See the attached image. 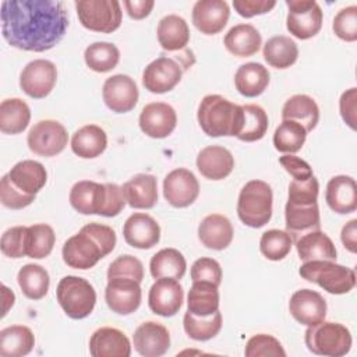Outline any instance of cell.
I'll list each match as a JSON object with an SVG mask.
<instances>
[{"instance_id": "cell-1", "label": "cell", "mask_w": 357, "mask_h": 357, "mask_svg": "<svg viewBox=\"0 0 357 357\" xmlns=\"http://www.w3.org/2000/svg\"><path fill=\"white\" fill-rule=\"evenodd\" d=\"M0 20L8 45L36 53L54 47L68 28L67 8L59 0H6Z\"/></svg>"}, {"instance_id": "cell-2", "label": "cell", "mask_w": 357, "mask_h": 357, "mask_svg": "<svg viewBox=\"0 0 357 357\" xmlns=\"http://www.w3.org/2000/svg\"><path fill=\"white\" fill-rule=\"evenodd\" d=\"M243 106L231 103L220 95L202 98L197 119L202 131L213 138L237 137L243 126Z\"/></svg>"}, {"instance_id": "cell-3", "label": "cell", "mask_w": 357, "mask_h": 357, "mask_svg": "<svg viewBox=\"0 0 357 357\" xmlns=\"http://www.w3.org/2000/svg\"><path fill=\"white\" fill-rule=\"evenodd\" d=\"M272 204L273 194L271 185L262 180H250L238 194V219L248 227L259 229L271 220Z\"/></svg>"}, {"instance_id": "cell-4", "label": "cell", "mask_w": 357, "mask_h": 357, "mask_svg": "<svg viewBox=\"0 0 357 357\" xmlns=\"http://www.w3.org/2000/svg\"><path fill=\"white\" fill-rule=\"evenodd\" d=\"M304 342L307 349L317 356L342 357L350 351L353 339L350 331L344 325L324 319L322 322L307 328Z\"/></svg>"}, {"instance_id": "cell-5", "label": "cell", "mask_w": 357, "mask_h": 357, "mask_svg": "<svg viewBox=\"0 0 357 357\" xmlns=\"http://www.w3.org/2000/svg\"><path fill=\"white\" fill-rule=\"evenodd\" d=\"M298 273L331 294H346L356 286L354 271L336 261H308L300 266Z\"/></svg>"}, {"instance_id": "cell-6", "label": "cell", "mask_w": 357, "mask_h": 357, "mask_svg": "<svg viewBox=\"0 0 357 357\" xmlns=\"http://www.w3.org/2000/svg\"><path fill=\"white\" fill-rule=\"evenodd\" d=\"M56 297L67 317L73 319L86 318L96 304V291L84 278L67 275L60 279Z\"/></svg>"}, {"instance_id": "cell-7", "label": "cell", "mask_w": 357, "mask_h": 357, "mask_svg": "<svg viewBox=\"0 0 357 357\" xmlns=\"http://www.w3.org/2000/svg\"><path fill=\"white\" fill-rule=\"evenodd\" d=\"M75 10L81 25L89 31L112 33L121 25L123 11L117 0H77Z\"/></svg>"}, {"instance_id": "cell-8", "label": "cell", "mask_w": 357, "mask_h": 357, "mask_svg": "<svg viewBox=\"0 0 357 357\" xmlns=\"http://www.w3.org/2000/svg\"><path fill=\"white\" fill-rule=\"evenodd\" d=\"M286 28L293 36L304 40L321 31L324 13L315 0H286Z\"/></svg>"}, {"instance_id": "cell-9", "label": "cell", "mask_w": 357, "mask_h": 357, "mask_svg": "<svg viewBox=\"0 0 357 357\" xmlns=\"http://www.w3.org/2000/svg\"><path fill=\"white\" fill-rule=\"evenodd\" d=\"M67 142V130L56 120L38 121L26 135L28 148L39 156H56L64 151Z\"/></svg>"}, {"instance_id": "cell-10", "label": "cell", "mask_w": 357, "mask_h": 357, "mask_svg": "<svg viewBox=\"0 0 357 357\" xmlns=\"http://www.w3.org/2000/svg\"><path fill=\"white\" fill-rule=\"evenodd\" d=\"M61 255L63 261L70 268L81 271L93 268L102 258L106 257L98 241L84 229L67 238L63 245Z\"/></svg>"}, {"instance_id": "cell-11", "label": "cell", "mask_w": 357, "mask_h": 357, "mask_svg": "<svg viewBox=\"0 0 357 357\" xmlns=\"http://www.w3.org/2000/svg\"><path fill=\"white\" fill-rule=\"evenodd\" d=\"M57 81V68L54 63L46 59L29 61L20 74V86L33 99L46 98Z\"/></svg>"}, {"instance_id": "cell-12", "label": "cell", "mask_w": 357, "mask_h": 357, "mask_svg": "<svg viewBox=\"0 0 357 357\" xmlns=\"http://www.w3.org/2000/svg\"><path fill=\"white\" fill-rule=\"evenodd\" d=\"M184 68L176 59L160 56L144 68L142 85L152 93H166L181 81Z\"/></svg>"}, {"instance_id": "cell-13", "label": "cell", "mask_w": 357, "mask_h": 357, "mask_svg": "<svg viewBox=\"0 0 357 357\" xmlns=\"http://www.w3.org/2000/svg\"><path fill=\"white\" fill-rule=\"evenodd\" d=\"M141 283L130 278L107 279L105 300L107 307L120 315H130L141 305Z\"/></svg>"}, {"instance_id": "cell-14", "label": "cell", "mask_w": 357, "mask_h": 357, "mask_svg": "<svg viewBox=\"0 0 357 357\" xmlns=\"http://www.w3.org/2000/svg\"><path fill=\"white\" fill-rule=\"evenodd\" d=\"M199 183L195 174L178 167L166 174L163 180V197L174 208H187L198 198Z\"/></svg>"}, {"instance_id": "cell-15", "label": "cell", "mask_w": 357, "mask_h": 357, "mask_svg": "<svg viewBox=\"0 0 357 357\" xmlns=\"http://www.w3.org/2000/svg\"><path fill=\"white\" fill-rule=\"evenodd\" d=\"M102 98L112 112L127 113L135 107L139 92L135 81L130 75L116 74L105 81Z\"/></svg>"}, {"instance_id": "cell-16", "label": "cell", "mask_w": 357, "mask_h": 357, "mask_svg": "<svg viewBox=\"0 0 357 357\" xmlns=\"http://www.w3.org/2000/svg\"><path fill=\"white\" fill-rule=\"evenodd\" d=\"M184 301V290L177 279H156L148 293V305L151 311L160 317H173L178 312Z\"/></svg>"}, {"instance_id": "cell-17", "label": "cell", "mask_w": 357, "mask_h": 357, "mask_svg": "<svg viewBox=\"0 0 357 357\" xmlns=\"http://www.w3.org/2000/svg\"><path fill=\"white\" fill-rule=\"evenodd\" d=\"M139 128L151 138H166L177 126L176 110L165 102H152L142 107L139 119Z\"/></svg>"}, {"instance_id": "cell-18", "label": "cell", "mask_w": 357, "mask_h": 357, "mask_svg": "<svg viewBox=\"0 0 357 357\" xmlns=\"http://www.w3.org/2000/svg\"><path fill=\"white\" fill-rule=\"evenodd\" d=\"M326 300L318 291L311 289H300L294 291L289 301L291 317L305 326L322 322L326 317Z\"/></svg>"}, {"instance_id": "cell-19", "label": "cell", "mask_w": 357, "mask_h": 357, "mask_svg": "<svg viewBox=\"0 0 357 357\" xmlns=\"http://www.w3.org/2000/svg\"><path fill=\"white\" fill-rule=\"evenodd\" d=\"M123 237L134 248L149 250L160 240V226L151 215L135 212L124 222Z\"/></svg>"}, {"instance_id": "cell-20", "label": "cell", "mask_w": 357, "mask_h": 357, "mask_svg": "<svg viewBox=\"0 0 357 357\" xmlns=\"http://www.w3.org/2000/svg\"><path fill=\"white\" fill-rule=\"evenodd\" d=\"M192 24L205 35H216L226 26L230 8L225 0H198L192 7Z\"/></svg>"}, {"instance_id": "cell-21", "label": "cell", "mask_w": 357, "mask_h": 357, "mask_svg": "<svg viewBox=\"0 0 357 357\" xmlns=\"http://www.w3.org/2000/svg\"><path fill=\"white\" fill-rule=\"evenodd\" d=\"M132 342L138 354L144 357H160L170 347V335L162 324L146 321L137 326Z\"/></svg>"}, {"instance_id": "cell-22", "label": "cell", "mask_w": 357, "mask_h": 357, "mask_svg": "<svg viewBox=\"0 0 357 357\" xmlns=\"http://www.w3.org/2000/svg\"><path fill=\"white\" fill-rule=\"evenodd\" d=\"M286 231L291 236L293 241L300 236L321 229V218L318 202L304 204L287 201L284 206Z\"/></svg>"}, {"instance_id": "cell-23", "label": "cell", "mask_w": 357, "mask_h": 357, "mask_svg": "<svg viewBox=\"0 0 357 357\" xmlns=\"http://www.w3.org/2000/svg\"><path fill=\"white\" fill-rule=\"evenodd\" d=\"M92 357H130V339L117 328L103 326L96 329L89 339Z\"/></svg>"}, {"instance_id": "cell-24", "label": "cell", "mask_w": 357, "mask_h": 357, "mask_svg": "<svg viewBox=\"0 0 357 357\" xmlns=\"http://www.w3.org/2000/svg\"><path fill=\"white\" fill-rule=\"evenodd\" d=\"M328 206L340 215L351 213L357 209V184L356 180L346 174L333 176L325 191Z\"/></svg>"}, {"instance_id": "cell-25", "label": "cell", "mask_w": 357, "mask_h": 357, "mask_svg": "<svg viewBox=\"0 0 357 357\" xmlns=\"http://www.w3.org/2000/svg\"><path fill=\"white\" fill-rule=\"evenodd\" d=\"M197 169L208 180H223L233 172L234 158L225 146L209 145L199 151Z\"/></svg>"}, {"instance_id": "cell-26", "label": "cell", "mask_w": 357, "mask_h": 357, "mask_svg": "<svg viewBox=\"0 0 357 357\" xmlns=\"http://www.w3.org/2000/svg\"><path fill=\"white\" fill-rule=\"evenodd\" d=\"M127 204L135 209H151L158 202V181L153 174L138 173L123 185Z\"/></svg>"}, {"instance_id": "cell-27", "label": "cell", "mask_w": 357, "mask_h": 357, "mask_svg": "<svg viewBox=\"0 0 357 357\" xmlns=\"http://www.w3.org/2000/svg\"><path fill=\"white\" fill-rule=\"evenodd\" d=\"M105 184L91 180H81L71 187L68 199L77 212L82 215H99L105 202Z\"/></svg>"}, {"instance_id": "cell-28", "label": "cell", "mask_w": 357, "mask_h": 357, "mask_svg": "<svg viewBox=\"0 0 357 357\" xmlns=\"http://www.w3.org/2000/svg\"><path fill=\"white\" fill-rule=\"evenodd\" d=\"M231 222L220 213H211L202 219L198 226L199 241L211 250L222 251L227 248L233 240Z\"/></svg>"}, {"instance_id": "cell-29", "label": "cell", "mask_w": 357, "mask_h": 357, "mask_svg": "<svg viewBox=\"0 0 357 357\" xmlns=\"http://www.w3.org/2000/svg\"><path fill=\"white\" fill-rule=\"evenodd\" d=\"M301 261H336V247L331 237L319 230L308 231L294 240Z\"/></svg>"}, {"instance_id": "cell-30", "label": "cell", "mask_w": 357, "mask_h": 357, "mask_svg": "<svg viewBox=\"0 0 357 357\" xmlns=\"http://www.w3.org/2000/svg\"><path fill=\"white\" fill-rule=\"evenodd\" d=\"M8 177L22 192L36 195L47 181V172L40 162L25 159L11 167Z\"/></svg>"}, {"instance_id": "cell-31", "label": "cell", "mask_w": 357, "mask_h": 357, "mask_svg": "<svg viewBox=\"0 0 357 357\" xmlns=\"http://www.w3.org/2000/svg\"><path fill=\"white\" fill-rule=\"evenodd\" d=\"M223 43L226 50L233 56L250 57L259 50L262 38L254 25L238 24L227 31L223 38Z\"/></svg>"}, {"instance_id": "cell-32", "label": "cell", "mask_w": 357, "mask_h": 357, "mask_svg": "<svg viewBox=\"0 0 357 357\" xmlns=\"http://www.w3.org/2000/svg\"><path fill=\"white\" fill-rule=\"evenodd\" d=\"M107 146V135L105 130L96 124H86L78 128L71 138L73 152L82 159H93L100 156Z\"/></svg>"}, {"instance_id": "cell-33", "label": "cell", "mask_w": 357, "mask_h": 357, "mask_svg": "<svg viewBox=\"0 0 357 357\" xmlns=\"http://www.w3.org/2000/svg\"><path fill=\"white\" fill-rule=\"evenodd\" d=\"M269 71L261 63L241 64L234 74V86L240 95L245 98H255L264 93L269 84Z\"/></svg>"}, {"instance_id": "cell-34", "label": "cell", "mask_w": 357, "mask_h": 357, "mask_svg": "<svg viewBox=\"0 0 357 357\" xmlns=\"http://www.w3.org/2000/svg\"><path fill=\"white\" fill-rule=\"evenodd\" d=\"M158 40L163 50L177 52L185 49L190 42V28L185 20L177 14L163 17L158 24Z\"/></svg>"}, {"instance_id": "cell-35", "label": "cell", "mask_w": 357, "mask_h": 357, "mask_svg": "<svg viewBox=\"0 0 357 357\" xmlns=\"http://www.w3.org/2000/svg\"><path fill=\"white\" fill-rule=\"evenodd\" d=\"M282 119L301 124L307 132L312 131L319 121V107L317 102L304 93L293 95L282 107Z\"/></svg>"}, {"instance_id": "cell-36", "label": "cell", "mask_w": 357, "mask_h": 357, "mask_svg": "<svg viewBox=\"0 0 357 357\" xmlns=\"http://www.w3.org/2000/svg\"><path fill=\"white\" fill-rule=\"evenodd\" d=\"M33 346V332L25 325H11L0 331V354L3 357L26 356Z\"/></svg>"}, {"instance_id": "cell-37", "label": "cell", "mask_w": 357, "mask_h": 357, "mask_svg": "<svg viewBox=\"0 0 357 357\" xmlns=\"http://www.w3.org/2000/svg\"><path fill=\"white\" fill-rule=\"evenodd\" d=\"M219 310L218 286L209 282H192L187 296V311L197 317H208Z\"/></svg>"}, {"instance_id": "cell-38", "label": "cell", "mask_w": 357, "mask_h": 357, "mask_svg": "<svg viewBox=\"0 0 357 357\" xmlns=\"http://www.w3.org/2000/svg\"><path fill=\"white\" fill-rule=\"evenodd\" d=\"M262 54L271 67L284 70L297 61L298 47L291 38L286 35H276L266 40Z\"/></svg>"}, {"instance_id": "cell-39", "label": "cell", "mask_w": 357, "mask_h": 357, "mask_svg": "<svg viewBox=\"0 0 357 357\" xmlns=\"http://www.w3.org/2000/svg\"><path fill=\"white\" fill-rule=\"evenodd\" d=\"M31 120L29 106L20 98L4 99L0 103V130L4 134L22 132Z\"/></svg>"}, {"instance_id": "cell-40", "label": "cell", "mask_w": 357, "mask_h": 357, "mask_svg": "<svg viewBox=\"0 0 357 357\" xmlns=\"http://www.w3.org/2000/svg\"><path fill=\"white\" fill-rule=\"evenodd\" d=\"M187 269L184 255L176 248H162L149 262V271L153 279L173 278L180 280Z\"/></svg>"}, {"instance_id": "cell-41", "label": "cell", "mask_w": 357, "mask_h": 357, "mask_svg": "<svg viewBox=\"0 0 357 357\" xmlns=\"http://www.w3.org/2000/svg\"><path fill=\"white\" fill-rule=\"evenodd\" d=\"M17 282L26 298L40 300L47 294L50 278L43 266L38 264H26L18 271Z\"/></svg>"}, {"instance_id": "cell-42", "label": "cell", "mask_w": 357, "mask_h": 357, "mask_svg": "<svg viewBox=\"0 0 357 357\" xmlns=\"http://www.w3.org/2000/svg\"><path fill=\"white\" fill-rule=\"evenodd\" d=\"M56 243V234L52 226L46 223H36L26 227L25 251L26 257L33 259L46 258Z\"/></svg>"}, {"instance_id": "cell-43", "label": "cell", "mask_w": 357, "mask_h": 357, "mask_svg": "<svg viewBox=\"0 0 357 357\" xmlns=\"http://www.w3.org/2000/svg\"><path fill=\"white\" fill-rule=\"evenodd\" d=\"M85 64L95 73H107L120 61V50L110 42H95L84 52Z\"/></svg>"}, {"instance_id": "cell-44", "label": "cell", "mask_w": 357, "mask_h": 357, "mask_svg": "<svg viewBox=\"0 0 357 357\" xmlns=\"http://www.w3.org/2000/svg\"><path fill=\"white\" fill-rule=\"evenodd\" d=\"M183 326L187 336L192 340L205 342L215 337L222 329V314L218 310L208 317H197L191 312H185L183 318Z\"/></svg>"}, {"instance_id": "cell-45", "label": "cell", "mask_w": 357, "mask_h": 357, "mask_svg": "<svg viewBox=\"0 0 357 357\" xmlns=\"http://www.w3.org/2000/svg\"><path fill=\"white\" fill-rule=\"evenodd\" d=\"M243 126L237 138L244 142L259 141L265 137L269 126L268 114L259 105H244L243 106Z\"/></svg>"}, {"instance_id": "cell-46", "label": "cell", "mask_w": 357, "mask_h": 357, "mask_svg": "<svg viewBox=\"0 0 357 357\" xmlns=\"http://www.w3.org/2000/svg\"><path fill=\"white\" fill-rule=\"evenodd\" d=\"M307 138L305 128L293 120H283L273 132V145L279 152H298Z\"/></svg>"}, {"instance_id": "cell-47", "label": "cell", "mask_w": 357, "mask_h": 357, "mask_svg": "<svg viewBox=\"0 0 357 357\" xmlns=\"http://www.w3.org/2000/svg\"><path fill=\"white\" fill-rule=\"evenodd\" d=\"M293 245L291 236L279 229H271L262 233L259 240V250L265 258L271 261H280L290 252Z\"/></svg>"}, {"instance_id": "cell-48", "label": "cell", "mask_w": 357, "mask_h": 357, "mask_svg": "<svg viewBox=\"0 0 357 357\" xmlns=\"http://www.w3.org/2000/svg\"><path fill=\"white\" fill-rule=\"evenodd\" d=\"M244 354L247 357H266V356L284 357L286 351L282 343L276 337H273L272 335L259 333L248 339L244 349Z\"/></svg>"}, {"instance_id": "cell-49", "label": "cell", "mask_w": 357, "mask_h": 357, "mask_svg": "<svg viewBox=\"0 0 357 357\" xmlns=\"http://www.w3.org/2000/svg\"><path fill=\"white\" fill-rule=\"evenodd\" d=\"M112 278H130L141 283L144 279V265L134 255H120L107 268V279Z\"/></svg>"}, {"instance_id": "cell-50", "label": "cell", "mask_w": 357, "mask_h": 357, "mask_svg": "<svg viewBox=\"0 0 357 357\" xmlns=\"http://www.w3.org/2000/svg\"><path fill=\"white\" fill-rule=\"evenodd\" d=\"M332 29L342 40H357V6L353 4L339 10L333 18Z\"/></svg>"}, {"instance_id": "cell-51", "label": "cell", "mask_w": 357, "mask_h": 357, "mask_svg": "<svg viewBox=\"0 0 357 357\" xmlns=\"http://www.w3.org/2000/svg\"><path fill=\"white\" fill-rule=\"evenodd\" d=\"M26 226H14L7 229L0 240V250L8 258L26 257L25 251Z\"/></svg>"}, {"instance_id": "cell-52", "label": "cell", "mask_w": 357, "mask_h": 357, "mask_svg": "<svg viewBox=\"0 0 357 357\" xmlns=\"http://www.w3.org/2000/svg\"><path fill=\"white\" fill-rule=\"evenodd\" d=\"M36 195L25 194L17 188L10 180L8 174H4L0 181V201L8 209H22L35 201Z\"/></svg>"}, {"instance_id": "cell-53", "label": "cell", "mask_w": 357, "mask_h": 357, "mask_svg": "<svg viewBox=\"0 0 357 357\" xmlns=\"http://www.w3.org/2000/svg\"><path fill=\"white\" fill-rule=\"evenodd\" d=\"M190 275H191L192 282H209L218 287L222 282L220 264L216 259L208 258V257L198 258L192 264Z\"/></svg>"}, {"instance_id": "cell-54", "label": "cell", "mask_w": 357, "mask_h": 357, "mask_svg": "<svg viewBox=\"0 0 357 357\" xmlns=\"http://www.w3.org/2000/svg\"><path fill=\"white\" fill-rule=\"evenodd\" d=\"M318 191H319V184L315 176H311L305 181H298L293 180L289 184V195L287 201L293 202H304V204H311L317 202L318 198Z\"/></svg>"}, {"instance_id": "cell-55", "label": "cell", "mask_w": 357, "mask_h": 357, "mask_svg": "<svg viewBox=\"0 0 357 357\" xmlns=\"http://www.w3.org/2000/svg\"><path fill=\"white\" fill-rule=\"evenodd\" d=\"M105 187H106V195H105V202L99 215L106 218L117 216L127 204L123 188L114 183H106Z\"/></svg>"}, {"instance_id": "cell-56", "label": "cell", "mask_w": 357, "mask_h": 357, "mask_svg": "<svg viewBox=\"0 0 357 357\" xmlns=\"http://www.w3.org/2000/svg\"><path fill=\"white\" fill-rule=\"evenodd\" d=\"M81 229H84L86 233H89L98 241V244L103 250L105 255L110 254L114 250L117 237H116V231L110 226L92 222V223L82 226Z\"/></svg>"}, {"instance_id": "cell-57", "label": "cell", "mask_w": 357, "mask_h": 357, "mask_svg": "<svg viewBox=\"0 0 357 357\" xmlns=\"http://www.w3.org/2000/svg\"><path fill=\"white\" fill-rule=\"evenodd\" d=\"M279 163L293 177V180L305 181L311 176H314L311 166L304 159L294 156L293 153H286V155L280 156Z\"/></svg>"}, {"instance_id": "cell-58", "label": "cell", "mask_w": 357, "mask_h": 357, "mask_svg": "<svg viewBox=\"0 0 357 357\" xmlns=\"http://www.w3.org/2000/svg\"><path fill=\"white\" fill-rule=\"evenodd\" d=\"M276 6L275 0H233V7L238 15L251 18L269 13Z\"/></svg>"}, {"instance_id": "cell-59", "label": "cell", "mask_w": 357, "mask_h": 357, "mask_svg": "<svg viewBox=\"0 0 357 357\" xmlns=\"http://www.w3.org/2000/svg\"><path fill=\"white\" fill-rule=\"evenodd\" d=\"M357 88H350L344 91L339 100V110L343 121L351 128L356 130V110H357Z\"/></svg>"}, {"instance_id": "cell-60", "label": "cell", "mask_w": 357, "mask_h": 357, "mask_svg": "<svg viewBox=\"0 0 357 357\" xmlns=\"http://www.w3.org/2000/svg\"><path fill=\"white\" fill-rule=\"evenodd\" d=\"M155 6L153 0H126L124 7L127 14L134 20H142L148 17Z\"/></svg>"}, {"instance_id": "cell-61", "label": "cell", "mask_w": 357, "mask_h": 357, "mask_svg": "<svg viewBox=\"0 0 357 357\" xmlns=\"http://www.w3.org/2000/svg\"><path fill=\"white\" fill-rule=\"evenodd\" d=\"M340 240L346 250L353 254L357 252V219H351L342 227Z\"/></svg>"}, {"instance_id": "cell-62", "label": "cell", "mask_w": 357, "mask_h": 357, "mask_svg": "<svg viewBox=\"0 0 357 357\" xmlns=\"http://www.w3.org/2000/svg\"><path fill=\"white\" fill-rule=\"evenodd\" d=\"M1 293H3V301H4V307H3V314H1V317H4L6 314H7V311L14 305V301H15V296H14V293L6 286V284H3L1 286Z\"/></svg>"}]
</instances>
